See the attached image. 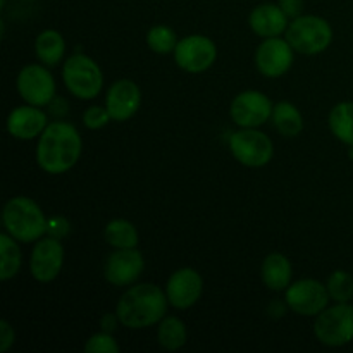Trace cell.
<instances>
[{
  "mask_svg": "<svg viewBox=\"0 0 353 353\" xmlns=\"http://www.w3.org/2000/svg\"><path fill=\"white\" fill-rule=\"evenodd\" d=\"M81 145V137L72 124L64 121L50 123L38 140V165L48 174H62L79 161Z\"/></svg>",
  "mask_w": 353,
  "mask_h": 353,
  "instance_id": "1",
  "label": "cell"
},
{
  "mask_svg": "<svg viewBox=\"0 0 353 353\" xmlns=\"http://www.w3.org/2000/svg\"><path fill=\"white\" fill-rule=\"evenodd\" d=\"M168 302V295L157 285L143 283L130 288L121 296L116 314L123 326L143 330L164 319Z\"/></svg>",
  "mask_w": 353,
  "mask_h": 353,
  "instance_id": "2",
  "label": "cell"
},
{
  "mask_svg": "<svg viewBox=\"0 0 353 353\" xmlns=\"http://www.w3.org/2000/svg\"><path fill=\"white\" fill-rule=\"evenodd\" d=\"M2 223L10 236L24 243L38 241L47 233V217L43 210L28 196H14L6 203Z\"/></svg>",
  "mask_w": 353,
  "mask_h": 353,
  "instance_id": "3",
  "label": "cell"
},
{
  "mask_svg": "<svg viewBox=\"0 0 353 353\" xmlns=\"http://www.w3.org/2000/svg\"><path fill=\"white\" fill-rule=\"evenodd\" d=\"M286 40L293 50L305 55H316L326 50L333 41V30L326 19L319 16H299L290 23Z\"/></svg>",
  "mask_w": 353,
  "mask_h": 353,
  "instance_id": "4",
  "label": "cell"
},
{
  "mask_svg": "<svg viewBox=\"0 0 353 353\" xmlns=\"http://www.w3.org/2000/svg\"><path fill=\"white\" fill-rule=\"evenodd\" d=\"M62 78L69 92L81 100L95 99L103 86V76L99 64L83 54L71 55L64 62Z\"/></svg>",
  "mask_w": 353,
  "mask_h": 353,
  "instance_id": "5",
  "label": "cell"
},
{
  "mask_svg": "<svg viewBox=\"0 0 353 353\" xmlns=\"http://www.w3.org/2000/svg\"><path fill=\"white\" fill-rule=\"evenodd\" d=\"M314 334L327 347H343L353 340V307L348 302L324 309L314 324Z\"/></svg>",
  "mask_w": 353,
  "mask_h": 353,
  "instance_id": "6",
  "label": "cell"
},
{
  "mask_svg": "<svg viewBox=\"0 0 353 353\" xmlns=\"http://www.w3.org/2000/svg\"><path fill=\"white\" fill-rule=\"evenodd\" d=\"M230 150L234 159L247 168H262L269 164L274 154L271 138L254 128H245L231 134Z\"/></svg>",
  "mask_w": 353,
  "mask_h": 353,
  "instance_id": "7",
  "label": "cell"
},
{
  "mask_svg": "<svg viewBox=\"0 0 353 353\" xmlns=\"http://www.w3.org/2000/svg\"><path fill=\"white\" fill-rule=\"evenodd\" d=\"M17 92L30 105H48L55 97V79L43 65L30 64L17 76Z\"/></svg>",
  "mask_w": 353,
  "mask_h": 353,
  "instance_id": "8",
  "label": "cell"
},
{
  "mask_svg": "<svg viewBox=\"0 0 353 353\" xmlns=\"http://www.w3.org/2000/svg\"><path fill=\"white\" fill-rule=\"evenodd\" d=\"M217 48L203 34H190L178 41L174 48L176 64L186 72H203L216 62Z\"/></svg>",
  "mask_w": 353,
  "mask_h": 353,
  "instance_id": "9",
  "label": "cell"
},
{
  "mask_svg": "<svg viewBox=\"0 0 353 353\" xmlns=\"http://www.w3.org/2000/svg\"><path fill=\"white\" fill-rule=\"evenodd\" d=\"M330 292L316 279H302L286 290V303L299 316H319L330 302Z\"/></svg>",
  "mask_w": 353,
  "mask_h": 353,
  "instance_id": "10",
  "label": "cell"
},
{
  "mask_svg": "<svg viewBox=\"0 0 353 353\" xmlns=\"http://www.w3.org/2000/svg\"><path fill=\"white\" fill-rule=\"evenodd\" d=\"M272 102L257 90L241 92L231 102V119L241 128H259L272 116Z\"/></svg>",
  "mask_w": 353,
  "mask_h": 353,
  "instance_id": "11",
  "label": "cell"
},
{
  "mask_svg": "<svg viewBox=\"0 0 353 353\" xmlns=\"http://www.w3.org/2000/svg\"><path fill=\"white\" fill-rule=\"evenodd\" d=\"M64 264V248L57 238H41L31 252L30 271L40 283H50L61 272Z\"/></svg>",
  "mask_w": 353,
  "mask_h": 353,
  "instance_id": "12",
  "label": "cell"
},
{
  "mask_svg": "<svg viewBox=\"0 0 353 353\" xmlns=\"http://www.w3.org/2000/svg\"><path fill=\"white\" fill-rule=\"evenodd\" d=\"M293 64V47L288 40L265 38L255 52V65L268 78H278L290 71Z\"/></svg>",
  "mask_w": 353,
  "mask_h": 353,
  "instance_id": "13",
  "label": "cell"
},
{
  "mask_svg": "<svg viewBox=\"0 0 353 353\" xmlns=\"http://www.w3.org/2000/svg\"><path fill=\"white\" fill-rule=\"evenodd\" d=\"M143 255L137 248H117L109 255L103 268L105 279L114 286H126L137 281L143 272Z\"/></svg>",
  "mask_w": 353,
  "mask_h": 353,
  "instance_id": "14",
  "label": "cell"
},
{
  "mask_svg": "<svg viewBox=\"0 0 353 353\" xmlns=\"http://www.w3.org/2000/svg\"><path fill=\"white\" fill-rule=\"evenodd\" d=\"M203 281L202 276L192 268H183L176 271L169 278L165 285V295H168L169 303L176 309H188L199 302L202 295Z\"/></svg>",
  "mask_w": 353,
  "mask_h": 353,
  "instance_id": "15",
  "label": "cell"
},
{
  "mask_svg": "<svg viewBox=\"0 0 353 353\" xmlns=\"http://www.w3.org/2000/svg\"><path fill=\"white\" fill-rule=\"evenodd\" d=\"M141 103V92L131 79H119L109 88L105 105L110 117L117 123L131 119L138 112Z\"/></svg>",
  "mask_w": 353,
  "mask_h": 353,
  "instance_id": "16",
  "label": "cell"
},
{
  "mask_svg": "<svg viewBox=\"0 0 353 353\" xmlns=\"http://www.w3.org/2000/svg\"><path fill=\"white\" fill-rule=\"evenodd\" d=\"M47 114L37 105H21L7 117V131L19 140H31L47 128Z\"/></svg>",
  "mask_w": 353,
  "mask_h": 353,
  "instance_id": "17",
  "label": "cell"
},
{
  "mask_svg": "<svg viewBox=\"0 0 353 353\" xmlns=\"http://www.w3.org/2000/svg\"><path fill=\"white\" fill-rule=\"evenodd\" d=\"M250 28L259 37L272 38L279 37L288 30V16L276 3H261L250 12Z\"/></svg>",
  "mask_w": 353,
  "mask_h": 353,
  "instance_id": "18",
  "label": "cell"
},
{
  "mask_svg": "<svg viewBox=\"0 0 353 353\" xmlns=\"http://www.w3.org/2000/svg\"><path fill=\"white\" fill-rule=\"evenodd\" d=\"M262 281L274 292L288 288L292 281V264L288 259L279 252L269 254L262 262Z\"/></svg>",
  "mask_w": 353,
  "mask_h": 353,
  "instance_id": "19",
  "label": "cell"
},
{
  "mask_svg": "<svg viewBox=\"0 0 353 353\" xmlns=\"http://www.w3.org/2000/svg\"><path fill=\"white\" fill-rule=\"evenodd\" d=\"M34 50H37V57L45 65H55L64 57L65 41L59 31L47 30L38 34L34 41Z\"/></svg>",
  "mask_w": 353,
  "mask_h": 353,
  "instance_id": "20",
  "label": "cell"
},
{
  "mask_svg": "<svg viewBox=\"0 0 353 353\" xmlns=\"http://www.w3.org/2000/svg\"><path fill=\"white\" fill-rule=\"evenodd\" d=\"M272 121L278 131L285 137H296L303 130L302 112L290 102H279L272 110Z\"/></svg>",
  "mask_w": 353,
  "mask_h": 353,
  "instance_id": "21",
  "label": "cell"
},
{
  "mask_svg": "<svg viewBox=\"0 0 353 353\" xmlns=\"http://www.w3.org/2000/svg\"><path fill=\"white\" fill-rule=\"evenodd\" d=\"M330 128L334 137L347 145H353V102H341L330 114Z\"/></svg>",
  "mask_w": 353,
  "mask_h": 353,
  "instance_id": "22",
  "label": "cell"
},
{
  "mask_svg": "<svg viewBox=\"0 0 353 353\" xmlns=\"http://www.w3.org/2000/svg\"><path fill=\"white\" fill-rule=\"evenodd\" d=\"M157 340L164 350H179L186 343V327L179 317L169 316L161 321L157 331Z\"/></svg>",
  "mask_w": 353,
  "mask_h": 353,
  "instance_id": "23",
  "label": "cell"
},
{
  "mask_svg": "<svg viewBox=\"0 0 353 353\" xmlns=\"http://www.w3.org/2000/svg\"><path fill=\"white\" fill-rule=\"evenodd\" d=\"M0 279L7 281V279L14 278L21 269V250L16 243V238L10 236L9 233L0 234Z\"/></svg>",
  "mask_w": 353,
  "mask_h": 353,
  "instance_id": "24",
  "label": "cell"
},
{
  "mask_svg": "<svg viewBox=\"0 0 353 353\" xmlns=\"http://www.w3.org/2000/svg\"><path fill=\"white\" fill-rule=\"evenodd\" d=\"M105 240L114 248H137L138 231L130 221L114 219L105 226Z\"/></svg>",
  "mask_w": 353,
  "mask_h": 353,
  "instance_id": "25",
  "label": "cell"
},
{
  "mask_svg": "<svg viewBox=\"0 0 353 353\" xmlns=\"http://www.w3.org/2000/svg\"><path fill=\"white\" fill-rule=\"evenodd\" d=\"M178 37H176L174 31L168 26H154L147 33V43L157 54H171L174 52L176 45H178Z\"/></svg>",
  "mask_w": 353,
  "mask_h": 353,
  "instance_id": "26",
  "label": "cell"
},
{
  "mask_svg": "<svg viewBox=\"0 0 353 353\" xmlns=\"http://www.w3.org/2000/svg\"><path fill=\"white\" fill-rule=\"evenodd\" d=\"M327 292L331 300L341 303L353 299V278L345 271H334L327 279Z\"/></svg>",
  "mask_w": 353,
  "mask_h": 353,
  "instance_id": "27",
  "label": "cell"
},
{
  "mask_svg": "<svg viewBox=\"0 0 353 353\" xmlns=\"http://www.w3.org/2000/svg\"><path fill=\"white\" fill-rule=\"evenodd\" d=\"M85 352L88 353H117L119 352V345L117 341L110 336V333H97L86 341Z\"/></svg>",
  "mask_w": 353,
  "mask_h": 353,
  "instance_id": "28",
  "label": "cell"
},
{
  "mask_svg": "<svg viewBox=\"0 0 353 353\" xmlns=\"http://www.w3.org/2000/svg\"><path fill=\"white\" fill-rule=\"evenodd\" d=\"M110 119H112V117H110L107 107L103 109V107L97 105L86 109L85 116H83V123H85V126L88 128V130H100V128L105 126Z\"/></svg>",
  "mask_w": 353,
  "mask_h": 353,
  "instance_id": "29",
  "label": "cell"
},
{
  "mask_svg": "<svg viewBox=\"0 0 353 353\" xmlns=\"http://www.w3.org/2000/svg\"><path fill=\"white\" fill-rule=\"evenodd\" d=\"M71 231V223L65 219L64 216H54L50 219H47V234L52 238H57L62 240L65 238Z\"/></svg>",
  "mask_w": 353,
  "mask_h": 353,
  "instance_id": "30",
  "label": "cell"
},
{
  "mask_svg": "<svg viewBox=\"0 0 353 353\" xmlns=\"http://www.w3.org/2000/svg\"><path fill=\"white\" fill-rule=\"evenodd\" d=\"M16 334H14L12 326L7 321H0V352L6 353L14 345Z\"/></svg>",
  "mask_w": 353,
  "mask_h": 353,
  "instance_id": "31",
  "label": "cell"
},
{
  "mask_svg": "<svg viewBox=\"0 0 353 353\" xmlns=\"http://www.w3.org/2000/svg\"><path fill=\"white\" fill-rule=\"evenodd\" d=\"M278 6L285 10V14L288 17H293V19H295V17L302 16L303 0H279Z\"/></svg>",
  "mask_w": 353,
  "mask_h": 353,
  "instance_id": "32",
  "label": "cell"
},
{
  "mask_svg": "<svg viewBox=\"0 0 353 353\" xmlns=\"http://www.w3.org/2000/svg\"><path fill=\"white\" fill-rule=\"evenodd\" d=\"M48 109H50V112L54 114L55 117H64L65 114H68L69 107H68V102H65L62 97H54V100H52L50 103H48Z\"/></svg>",
  "mask_w": 353,
  "mask_h": 353,
  "instance_id": "33",
  "label": "cell"
},
{
  "mask_svg": "<svg viewBox=\"0 0 353 353\" xmlns=\"http://www.w3.org/2000/svg\"><path fill=\"white\" fill-rule=\"evenodd\" d=\"M286 307H288V303L281 302V300H274V302L269 303L268 307L269 316L274 317V319H279V317H283L286 314Z\"/></svg>",
  "mask_w": 353,
  "mask_h": 353,
  "instance_id": "34",
  "label": "cell"
},
{
  "mask_svg": "<svg viewBox=\"0 0 353 353\" xmlns=\"http://www.w3.org/2000/svg\"><path fill=\"white\" fill-rule=\"evenodd\" d=\"M117 323H121L117 314L116 316H114V314H105V316L102 317V321H100V326H102V331H105V333H112V331H116Z\"/></svg>",
  "mask_w": 353,
  "mask_h": 353,
  "instance_id": "35",
  "label": "cell"
},
{
  "mask_svg": "<svg viewBox=\"0 0 353 353\" xmlns=\"http://www.w3.org/2000/svg\"><path fill=\"white\" fill-rule=\"evenodd\" d=\"M348 154H350V159H353V145H350V152Z\"/></svg>",
  "mask_w": 353,
  "mask_h": 353,
  "instance_id": "36",
  "label": "cell"
},
{
  "mask_svg": "<svg viewBox=\"0 0 353 353\" xmlns=\"http://www.w3.org/2000/svg\"><path fill=\"white\" fill-rule=\"evenodd\" d=\"M23 2H34V0H23Z\"/></svg>",
  "mask_w": 353,
  "mask_h": 353,
  "instance_id": "37",
  "label": "cell"
}]
</instances>
